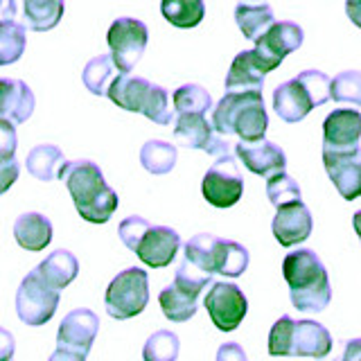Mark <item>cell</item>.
I'll list each match as a JSON object with an SVG mask.
<instances>
[{
  "mask_svg": "<svg viewBox=\"0 0 361 361\" xmlns=\"http://www.w3.org/2000/svg\"><path fill=\"white\" fill-rule=\"evenodd\" d=\"M180 248V237L169 226H154L149 224L140 235L133 253L138 255L147 267L163 269L174 262V257Z\"/></svg>",
  "mask_w": 361,
  "mask_h": 361,
  "instance_id": "cell-16",
  "label": "cell"
},
{
  "mask_svg": "<svg viewBox=\"0 0 361 361\" xmlns=\"http://www.w3.org/2000/svg\"><path fill=\"white\" fill-rule=\"evenodd\" d=\"M302 37H305L302 27L296 25V23L278 20L255 41V52L259 54V59H262L271 71H276L287 54L296 52L300 48Z\"/></svg>",
  "mask_w": 361,
  "mask_h": 361,
  "instance_id": "cell-13",
  "label": "cell"
},
{
  "mask_svg": "<svg viewBox=\"0 0 361 361\" xmlns=\"http://www.w3.org/2000/svg\"><path fill=\"white\" fill-rule=\"evenodd\" d=\"M235 154L244 163L248 172H253L257 176H267V178L285 172V165H287L285 152L271 140H255V142L240 140L235 145Z\"/></svg>",
  "mask_w": 361,
  "mask_h": 361,
  "instance_id": "cell-19",
  "label": "cell"
},
{
  "mask_svg": "<svg viewBox=\"0 0 361 361\" xmlns=\"http://www.w3.org/2000/svg\"><path fill=\"white\" fill-rule=\"evenodd\" d=\"M203 305H206L212 323L221 332L237 330L248 312V300L235 282H212Z\"/></svg>",
  "mask_w": 361,
  "mask_h": 361,
  "instance_id": "cell-11",
  "label": "cell"
},
{
  "mask_svg": "<svg viewBox=\"0 0 361 361\" xmlns=\"http://www.w3.org/2000/svg\"><path fill=\"white\" fill-rule=\"evenodd\" d=\"M149 302V276L145 269H124L109 282L104 293L106 314L111 319L127 321L145 312Z\"/></svg>",
  "mask_w": 361,
  "mask_h": 361,
  "instance_id": "cell-7",
  "label": "cell"
},
{
  "mask_svg": "<svg viewBox=\"0 0 361 361\" xmlns=\"http://www.w3.org/2000/svg\"><path fill=\"white\" fill-rule=\"evenodd\" d=\"M174 109L178 116H206L212 109V97L199 84H183L174 90Z\"/></svg>",
  "mask_w": 361,
  "mask_h": 361,
  "instance_id": "cell-32",
  "label": "cell"
},
{
  "mask_svg": "<svg viewBox=\"0 0 361 361\" xmlns=\"http://www.w3.org/2000/svg\"><path fill=\"white\" fill-rule=\"evenodd\" d=\"M16 353V341H14V334L5 327H0V361H11Z\"/></svg>",
  "mask_w": 361,
  "mask_h": 361,
  "instance_id": "cell-42",
  "label": "cell"
},
{
  "mask_svg": "<svg viewBox=\"0 0 361 361\" xmlns=\"http://www.w3.org/2000/svg\"><path fill=\"white\" fill-rule=\"evenodd\" d=\"M312 226H314L312 212L302 201L289 203V206H282L276 210L274 235H276L278 244H282V246L289 248L293 244L305 242L312 235Z\"/></svg>",
  "mask_w": 361,
  "mask_h": 361,
  "instance_id": "cell-20",
  "label": "cell"
},
{
  "mask_svg": "<svg viewBox=\"0 0 361 361\" xmlns=\"http://www.w3.org/2000/svg\"><path fill=\"white\" fill-rule=\"evenodd\" d=\"M59 178L73 197L79 217L90 224H106L118 210V195L106 180L97 163L73 161L66 163Z\"/></svg>",
  "mask_w": 361,
  "mask_h": 361,
  "instance_id": "cell-1",
  "label": "cell"
},
{
  "mask_svg": "<svg viewBox=\"0 0 361 361\" xmlns=\"http://www.w3.org/2000/svg\"><path fill=\"white\" fill-rule=\"evenodd\" d=\"M201 192L210 206L214 208H231L242 199L244 192V176L240 172L235 156L214 158V163L201 180Z\"/></svg>",
  "mask_w": 361,
  "mask_h": 361,
  "instance_id": "cell-9",
  "label": "cell"
},
{
  "mask_svg": "<svg viewBox=\"0 0 361 361\" xmlns=\"http://www.w3.org/2000/svg\"><path fill=\"white\" fill-rule=\"evenodd\" d=\"M269 116L262 93H226L212 109L210 129L217 135H240L244 142L264 140Z\"/></svg>",
  "mask_w": 361,
  "mask_h": 361,
  "instance_id": "cell-3",
  "label": "cell"
},
{
  "mask_svg": "<svg viewBox=\"0 0 361 361\" xmlns=\"http://www.w3.org/2000/svg\"><path fill=\"white\" fill-rule=\"evenodd\" d=\"M359 359H361V341L359 338H353V341H348L343 355L336 361H359Z\"/></svg>",
  "mask_w": 361,
  "mask_h": 361,
  "instance_id": "cell-43",
  "label": "cell"
},
{
  "mask_svg": "<svg viewBox=\"0 0 361 361\" xmlns=\"http://www.w3.org/2000/svg\"><path fill=\"white\" fill-rule=\"evenodd\" d=\"M210 282H212V276L203 274L201 269H197L195 264H190L188 259H180V264H178L176 274H174V282H172V285L178 287L180 291L192 293V296L199 298V293L206 289Z\"/></svg>",
  "mask_w": 361,
  "mask_h": 361,
  "instance_id": "cell-37",
  "label": "cell"
},
{
  "mask_svg": "<svg viewBox=\"0 0 361 361\" xmlns=\"http://www.w3.org/2000/svg\"><path fill=\"white\" fill-rule=\"evenodd\" d=\"M34 93L23 79H0V120L23 124L34 113Z\"/></svg>",
  "mask_w": 361,
  "mask_h": 361,
  "instance_id": "cell-22",
  "label": "cell"
},
{
  "mask_svg": "<svg viewBox=\"0 0 361 361\" xmlns=\"http://www.w3.org/2000/svg\"><path fill=\"white\" fill-rule=\"evenodd\" d=\"M183 259L201 269L203 274H221L228 278H240L248 267V251L233 240L199 233L192 235L183 246Z\"/></svg>",
  "mask_w": 361,
  "mask_h": 361,
  "instance_id": "cell-5",
  "label": "cell"
},
{
  "mask_svg": "<svg viewBox=\"0 0 361 361\" xmlns=\"http://www.w3.org/2000/svg\"><path fill=\"white\" fill-rule=\"evenodd\" d=\"M140 163L149 174H167L176 165V147L165 140H147L140 149Z\"/></svg>",
  "mask_w": 361,
  "mask_h": 361,
  "instance_id": "cell-30",
  "label": "cell"
},
{
  "mask_svg": "<svg viewBox=\"0 0 361 361\" xmlns=\"http://www.w3.org/2000/svg\"><path fill=\"white\" fill-rule=\"evenodd\" d=\"M282 276L291 291V305L298 312L321 314L330 305L332 289L327 269L312 248L289 253L282 262Z\"/></svg>",
  "mask_w": 361,
  "mask_h": 361,
  "instance_id": "cell-2",
  "label": "cell"
},
{
  "mask_svg": "<svg viewBox=\"0 0 361 361\" xmlns=\"http://www.w3.org/2000/svg\"><path fill=\"white\" fill-rule=\"evenodd\" d=\"M14 237L25 251L39 253L52 242V224L41 212H25L14 221Z\"/></svg>",
  "mask_w": 361,
  "mask_h": 361,
  "instance_id": "cell-24",
  "label": "cell"
},
{
  "mask_svg": "<svg viewBox=\"0 0 361 361\" xmlns=\"http://www.w3.org/2000/svg\"><path fill=\"white\" fill-rule=\"evenodd\" d=\"M332 350V334L327 327L310 319L280 316L269 332L271 357H310L325 359Z\"/></svg>",
  "mask_w": 361,
  "mask_h": 361,
  "instance_id": "cell-4",
  "label": "cell"
},
{
  "mask_svg": "<svg viewBox=\"0 0 361 361\" xmlns=\"http://www.w3.org/2000/svg\"><path fill=\"white\" fill-rule=\"evenodd\" d=\"M63 16V3L61 0H25L23 3V18L25 25L34 32H48Z\"/></svg>",
  "mask_w": 361,
  "mask_h": 361,
  "instance_id": "cell-26",
  "label": "cell"
},
{
  "mask_svg": "<svg viewBox=\"0 0 361 361\" xmlns=\"http://www.w3.org/2000/svg\"><path fill=\"white\" fill-rule=\"evenodd\" d=\"M113 104L140 113V116L149 118L156 124H169L172 122V111L167 106V90L163 86L152 84L149 79L135 77V75H118L109 84L104 93Z\"/></svg>",
  "mask_w": 361,
  "mask_h": 361,
  "instance_id": "cell-6",
  "label": "cell"
},
{
  "mask_svg": "<svg viewBox=\"0 0 361 361\" xmlns=\"http://www.w3.org/2000/svg\"><path fill=\"white\" fill-rule=\"evenodd\" d=\"M56 307H59V291L45 285L37 271H30L16 291L18 319L25 325L39 327L52 319Z\"/></svg>",
  "mask_w": 361,
  "mask_h": 361,
  "instance_id": "cell-10",
  "label": "cell"
},
{
  "mask_svg": "<svg viewBox=\"0 0 361 361\" xmlns=\"http://www.w3.org/2000/svg\"><path fill=\"white\" fill-rule=\"evenodd\" d=\"M330 99L343 102V104H361V75L357 71L338 73L334 79H330Z\"/></svg>",
  "mask_w": 361,
  "mask_h": 361,
  "instance_id": "cell-36",
  "label": "cell"
},
{
  "mask_svg": "<svg viewBox=\"0 0 361 361\" xmlns=\"http://www.w3.org/2000/svg\"><path fill=\"white\" fill-rule=\"evenodd\" d=\"M16 145H18V135L16 127L7 120H0V163L11 161L16 154Z\"/></svg>",
  "mask_w": 361,
  "mask_h": 361,
  "instance_id": "cell-39",
  "label": "cell"
},
{
  "mask_svg": "<svg viewBox=\"0 0 361 361\" xmlns=\"http://www.w3.org/2000/svg\"><path fill=\"white\" fill-rule=\"evenodd\" d=\"M178 336L172 330H158L154 332L142 348L145 361H176L178 357Z\"/></svg>",
  "mask_w": 361,
  "mask_h": 361,
  "instance_id": "cell-34",
  "label": "cell"
},
{
  "mask_svg": "<svg viewBox=\"0 0 361 361\" xmlns=\"http://www.w3.org/2000/svg\"><path fill=\"white\" fill-rule=\"evenodd\" d=\"M48 361H86V357L77 355V353H71V350H63V348H56L54 353L50 355Z\"/></svg>",
  "mask_w": 361,
  "mask_h": 361,
  "instance_id": "cell-44",
  "label": "cell"
},
{
  "mask_svg": "<svg viewBox=\"0 0 361 361\" xmlns=\"http://www.w3.org/2000/svg\"><path fill=\"white\" fill-rule=\"evenodd\" d=\"M149 226V221H147L145 217H138V214H133V217H127L122 219L120 226H118V235H120V242L129 248V251H133L135 244H138L140 235L145 233V228Z\"/></svg>",
  "mask_w": 361,
  "mask_h": 361,
  "instance_id": "cell-38",
  "label": "cell"
},
{
  "mask_svg": "<svg viewBox=\"0 0 361 361\" xmlns=\"http://www.w3.org/2000/svg\"><path fill=\"white\" fill-rule=\"evenodd\" d=\"M39 274V278L54 291L66 289L79 274V259L66 251V248H56L54 253H50L43 262L34 269Z\"/></svg>",
  "mask_w": 361,
  "mask_h": 361,
  "instance_id": "cell-23",
  "label": "cell"
},
{
  "mask_svg": "<svg viewBox=\"0 0 361 361\" xmlns=\"http://www.w3.org/2000/svg\"><path fill=\"white\" fill-rule=\"evenodd\" d=\"M116 73V66H113L109 54H97L93 56L82 73V82L93 95H104L109 88V79Z\"/></svg>",
  "mask_w": 361,
  "mask_h": 361,
  "instance_id": "cell-33",
  "label": "cell"
},
{
  "mask_svg": "<svg viewBox=\"0 0 361 361\" xmlns=\"http://www.w3.org/2000/svg\"><path fill=\"white\" fill-rule=\"evenodd\" d=\"M18 174H20V165L16 158L0 163V195H5V192L16 183Z\"/></svg>",
  "mask_w": 361,
  "mask_h": 361,
  "instance_id": "cell-40",
  "label": "cell"
},
{
  "mask_svg": "<svg viewBox=\"0 0 361 361\" xmlns=\"http://www.w3.org/2000/svg\"><path fill=\"white\" fill-rule=\"evenodd\" d=\"M68 161L63 158V152L59 147L54 145H37L34 149L27 154V161H25V167L27 172L39 178V180H54L59 178L61 169Z\"/></svg>",
  "mask_w": 361,
  "mask_h": 361,
  "instance_id": "cell-25",
  "label": "cell"
},
{
  "mask_svg": "<svg viewBox=\"0 0 361 361\" xmlns=\"http://www.w3.org/2000/svg\"><path fill=\"white\" fill-rule=\"evenodd\" d=\"M158 302H161V310L165 314V319L172 321V323H185L197 314V296L180 291L174 285H169L161 291Z\"/></svg>",
  "mask_w": 361,
  "mask_h": 361,
  "instance_id": "cell-28",
  "label": "cell"
},
{
  "mask_svg": "<svg viewBox=\"0 0 361 361\" xmlns=\"http://www.w3.org/2000/svg\"><path fill=\"white\" fill-rule=\"evenodd\" d=\"M147 39H149V32L138 18L122 16L111 23L106 32V43L111 50V61L122 75H129L135 63L140 61L147 48Z\"/></svg>",
  "mask_w": 361,
  "mask_h": 361,
  "instance_id": "cell-8",
  "label": "cell"
},
{
  "mask_svg": "<svg viewBox=\"0 0 361 361\" xmlns=\"http://www.w3.org/2000/svg\"><path fill=\"white\" fill-rule=\"evenodd\" d=\"M161 14L172 23L174 27L190 30L197 27L206 14V5L203 0H163L161 3Z\"/></svg>",
  "mask_w": 361,
  "mask_h": 361,
  "instance_id": "cell-29",
  "label": "cell"
},
{
  "mask_svg": "<svg viewBox=\"0 0 361 361\" xmlns=\"http://www.w3.org/2000/svg\"><path fill=\"white\" fill-rule=\"evenodd\" d=\"M316 106L319 104L310 95V90L305 88L300 77H293L274 90V111L285 122H300Z\"/></svg>",
  "mask_w": 361,
  "mask_h": 361,
  "instance_id": "cell-21",
  "label": "cell"
},
{
  "mask_svg": "<svg viewBox=\"0 0 361 361\" xmlns=\"http://www.w3.org/2000/svg\"><path fill=\"white\" fill-rule=\"evenodd\" d=\"M361 116L357 109H336L323 120V152H359Z\"/></svg>",
  "mask_w": 361,
  "mask_h": 361,
  "instance_id": "cell-15",
  "label": "cell"
},
{
  "mask_svg": "<svg viewBox=\"0 0 361 361\" xmlns=\"http://www.w3.org/2000/svg\"><path fill=\"white\" fill-rule=\"evenodd\" d=\"M325 172L345 201H355L361 192V154L348 152H323Z\"/></svg>",
  "mask_w": 361,
  "mask_h": 361,
  "instance_id": "cell-18",
  "label": "cell"
},
{
  "mask_svg": "<svg viewBox=\"0 0 361 361\" xmlns=\"http://www.w3.org/2000/svg\"><path fill=\"white\" fill-rule=\"evenodd\" d=\"M99 332V316L93 310H73L63 316V321L56 332V348L71 350L86 357L95 343V336Z\"/></svg>",
  "mask_w": 361,
  "mask_h": 361,
  "instance_id": "cell-12",
  "label": "cell"
},
{
  "mask_svg": "<svg viewBox=\"0 0 361 361\" xmlns=\"http://www.w3.org/2000/svg\"><path fill=\"white\" fill-rule=\"evenodd\" d=\"M267 73H271V68L259 59L255 50H242L233 59L231 71L226 75V90L228 95L262 93Z\"/></svg>",
  "mask_w": 361,
  "mask_h": 361,
  "instance_id": "cell-17",
  "label": "cell"
},
{
  "mask_svg": "<svg viewBox=\"0 0 361 361\" xmlns=\"http://www.w3.org/2000/svg\"><path fill=\"white\" fill-rule=\"evenodd\" d=\"M267 199L271 201V206L276 210L289 203L300 201V185L296 183V178H291L289 174L280 172L267 178Z\"/></svg>",
  "mask_w": 361,
  "mask_h": 361,
  "instance_id": "cell-35",
  "label": "cell"
},
{
  "mask_svg": "<svg viewBox=\"0 0 361 361\" xmlns=\"http://www.w3.org/2000/svg\"><path fill=\"white\" fill-rule=\"evenodd\" d=\"M25 45H27V37L23 23L14 18L0 20V66L16 63L23 56V52H25Z\"/></svg>",
  "mask_w": 361,
  "mask_h": 361,
  "instance_id": "cell-31",
  "label": "cell"
},
{
  "mask_svg": "<svg viewBox=\"0 0 361 361\" xmlns=\"http://www.w3.org/2000/svg\"><path fill=\"white\" fill-rule=\"evenodd\" d=\"M217 361H248L244 348L235 341H226L217 350Z\"/></svg>",
  "mask_w": 361,
  "mask_h": 361,
  "instance_id": "cell-41",
  "label": "cell"
},
{
  "mask_svg": "<svg viewBox=\"0 0 361 361\" xmlns=\"http://www.w3.org/2000/svg\"><path fill=\"white\" fill-rule=\"evenodd\" d=\"M235 20H237V25H240L244 39L257 41L271 25H274V9H271V5L240 3L235 7Z\"/></svg>",
  "mask_w": 361,
  "mask_h": 361,
  "instance_id": "cell-27",
  "label": "cell"
},
{
  "mask_svg": "<svg viewBox=\"0 0 361 361\" xmlns=\"http://www.w3.org/2000/svg\"><path fill=\"white\" fill-rule=\"evenodd\" d=\"M174 138L185 149H203L214 158L231 154V142L219 138L203 116H178L174 122Z\"/></svg>",
  "mask_w": 361,
  "mask_h": 361,
  "instance_id": "cell-14",
  "label": "cell"
}]
</instances>
